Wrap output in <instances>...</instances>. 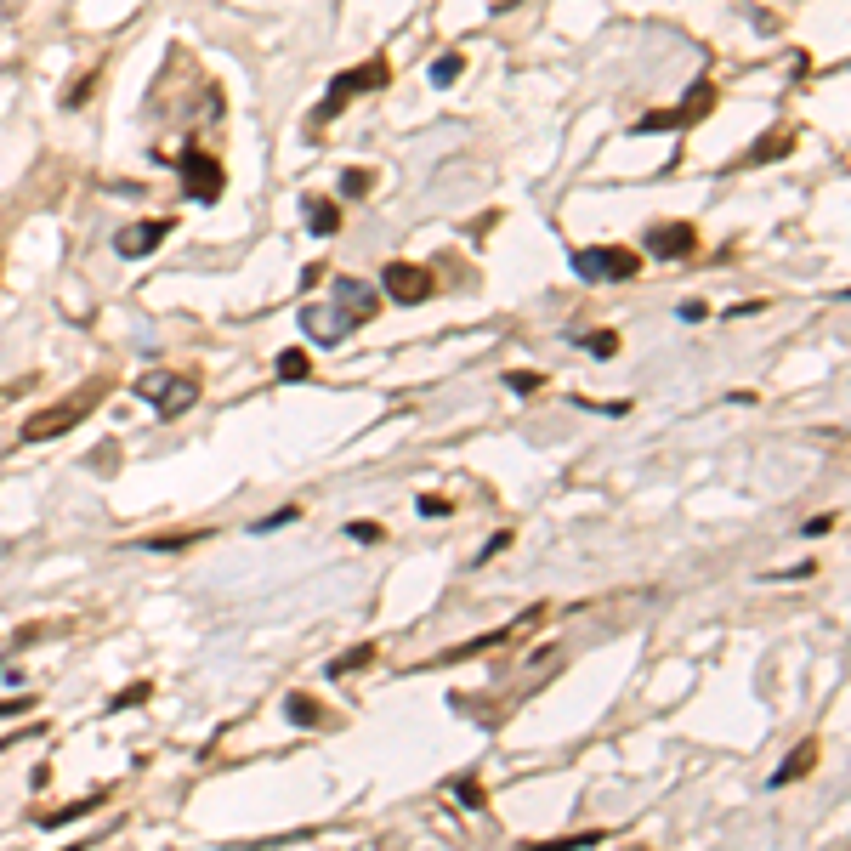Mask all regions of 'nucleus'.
<instances>
[{
	"label": "nucleus",
	"instance_id": "25",
	"mask_svg": "<svg viewBox=\"0 0 851 851\" xmlns=\"http://www.w3.org/2000/svg\"><path fill=\"white\" fill-rule=\"evenodd\" d=\"M454 800H460V806H471V812H477V806H488L483 789H477V778H460V783H454Z\"/></svg>",
	"mask_w": 851,
	"mask_h": 851
},
{
	"label": "nucleus",
	"instance_id": "21",
	"mask_svg": "<svg viewBox=\"0 0 851 851\" xmlns=\"http://www.w3.org/2000/svg\"><path fill=\"white\" fill-rule=\"evenodd\" d=\"M97 80H103V69H86V74H80V80L69 86V97H63V103H69V108H80V103L91 97V91H97Z\"/></svg>",
	"mask_w": 851,
	"mask_h": 851
},
{
	"label": "nucleus",
	"instance_id": "19",
	"mask_svg": "<svg viewBox=\"0 0 851 851\" xmlns=\"http://www.w3.org/2000/svg\"><path fill=\"white\" fill-rule=\"evenodd\" d=\"M307 369H313L307 364V352H296V347L278 352V381H307Z\"/></svg>",
	"mask_w": 851,
	"mask_h": 851
},
{
	"label": "nucleus",
	"instance_id": "11",
	"mask_svg": "<svg viewBox=\"0 0 851 851\" xmlns=\"http://www.w3.org/2000/svg\"><path fill=\"white\" fill-rule=\"evenodd\" d=\"M330 296L341 301V307H347V313L358 318V324H369V318H375V307H381V301H375V284H369V278H335V284H330Z\"/></svg>",
	"mask_w": 851,
	"mask_h": 851
},
{
	"label": "nucleus",
	"instance_id": "5",
	"mask_svg": "<svg viewBox=\"0 0 851 851\" xmlns=\"http://www.w3.org/2000/svg\"><path fill=\"white\" fill-rule=\"evenodd\" d=\"M386 74H392V69H386V57H369V63L347 69L330 91H324V103L313 108V131H318L324 120H335V114H341V108H347L352 97H358V91H381V86H386Z\"/></svg>",
	"mask_w": 851,
	"mask_h": 851
},
{
	"label": "nucleus",
	"instance_id": "13",
	"mask_svg": "<svg viewBox=\"0 0 851 851\" xmlns=\"http://www.w3.org/2000/svg\"><path fill=\"white\" fill-rule=\"evenodd\" d=\"M817 755H823V749H817V738H806V744H800L795 755H789V761L772 772V789H783V783H800V778H806V772L817 766Z\"/></svg>",
	"mask_w": 851,
	"mask_h": 851
},
{
	"label": "nucleus",
	"instance_id": "30",
	"mask_svg": "<svg viewBox=\"0 0 851 851\" xmlns=\"http://www.w3.org/2000/svg\"><path fill=\"white\" fill-rule=\"evenodd\" d=\"M829 528H834V517H812V522H806V528H800V534H806V539H823V534H829Z\"/></svg>",
	"mask_w": 851,
	"mask_h": 851
},
{
	"label": "nucleus",
	"instance_id": "17",
	"mask_svg": "<svg viewBox=\"0 0 851 851\" xmlns=\"http://www.w3.org/2000/svg\"><path fill=\"white\" fill-rule=\"evenodd\" d=\"M375 659H381V647L364 642V647H352V653H341L335 664H324V670H330V676H352V670H364V664H375Z\"/></svg>",
	"mask_w": 851,
	"mask_h": 851
},
{
	"label": "nucleus",
	"instance_id": "8",
	"mask_svg": "<svg viewBox=\"0 0 851 851\" xmlns=\"http://www.w3.org/2000/svg\"><path fill=\"white\" fill-rule=\"evenodd\" d=\"M182 188H188L199 205H216L222 188H227V176H222V165H216L210 154H182Z\"/></svg>",
	"mask_w": 851,
	"mask_h": 851
},
{
	"label": "nucleus",
	"instance_id": "15",
	"mask_svg": "<svg viewBox=\"0 0 851 851\" xmlns=\"http://www.w3.org/2000/svg\"><path fill=\"white\" fill-rule=\"evenodd\" d=\"M103 800H108V789H91V795H80V800H69V806H57V812H46V817H40V829H63V823H74V817L97 812Z\"/></svg>",
	"mask_w": 851,
	"mask_h": 851
},
{
	"label": "nucleus",
	"instance_id": "22",
	"mask_svg": "<svg viewBox=\"0 0 851 851\" xmlns=\"http://www.w3.org/2000/svg\"><path fill=\"white\" fill-rule=\"evenodd\" d=\"M505 386L528 398V392H539V386H545V375H539V369H511V375H505Z\"/></svg>",
	"mask_w": 851,
	"mask_h": 851
},
{
	"label": "nucleus",
	"instance_id": "2",
	"mask_svg": "<svg viewBox=\"0 0 851 851\" xmlns=\"http://www.w3.org/2000/svg\"><path fill=\"white\" fill-rule=\"evenodd\" d=\"M137 398L148 403L159 420H176V415H188L193 403H199V375H171V369H154V375H142V381H137Z\"/></svg>",
	"mask_w": 851,
	"mask_h": 851
},
{
	"label": "nucleus",
	"instance_id": "6",
	"mask_svg": "<svg viewBox=\"0 0 851 851\" xmlns=\"http://www.w3.org/2000/svg\"><path fill=\"white\" fill-rule=\"evenodd\" d=\"M381 290H386V301H398V307H420V301L432 296V273L415 267V261H386Z\"/></svg>",
	"mask_w": 851,
	"mask_h": 851
},
{
	"label": "nucleus",
	"instance_id": "18",
	"mask_svg": "<svg viewBox=\"0 0 851 851\" xmlns=\"http://www.w3.org/2000/svg\"><path fill=\"white\" fill-rule=\"evenodd\" d=\"M460 74H466V57H460V52H443V57L432 63V86H454Z\"/></svg>",
	"mask_w": 851,
	"mask_h": 851
},
{
	"label": "nucleus",
	"instance_id": "26",
	"mask_svg": "<svg viewBox=\"0 0 851 851\" xmlns=\"http://www.w3.org/2000/svg\"><path fill=\"white\" fill-rule=\"evenodd\" d=\"M296 517H301L296 505H284V511H273V517H261V522H256V534H278L284 522H296Z\"/></svg>",
	"mask_w": 851,
	"mask_h": 851
},
{
	"label": "nucleus",
	"instance_id": "10",
	"mask_svg": "<svg viewBox=\"0 0 851 851\" xmlns=\"http://www.w3.org/2000/svg\"><path fill=\"white\" fill-rule=\"evenodd\" d=\"M165 233H171V216H159V222H131V227H120V233H114V250H120V256H148V250H159V244H165Z\"/></svg>",
	"mask_w": 851,
	"mask_h": 851
},
{
	"label": "nucleus",
	"instance_id": "4",
	"mask_svg": "<svg viewBox=\"0 0 851 851\" xmlns=\"http://www.w3.org/2000/svg\"><path fill=\"white\" fill-rule=\"evenodd\" d=\"M710 108H715V86H710V80H698V86L681 97V108H653V114H642V120L630 125V137H653V131H687V125H698Z\"/></svg>",
	"mask_w": 851,
	"mask_h": 851
},
{
	"label": "nucleus",
	"instance_id": "12",
	"mask_svg": "<svg viewBox=\"0 0 851 851\" xmlns=\"http://www.w3.org/2000/svg\"><path fill=\"white\" fill-rule=\"evenodd\" d=\"M789 148H795V125H772V131L744 154V165H772V159H783Z\"/></svg>",
	"mask_w": 851,
	"mask_h": 851
},
{
	"label": "nucleus",
	"instance_id": "27",
	"mask_svg": "<svg viewBox=\"0 0 851 851\" xmlns=\"http://www.w3.org/2000/svg\"><path fill=\"white\" fill-rule=\"evenodd\" d=\"M369 182H375L369 171H347V176H341V193H347V199H358V193H369Z\"/></svg>",
	"mask_w": 851,
	"mask_h": 851
},
{
	"label": "nucleus",
	"instance_id": "29",
	"mask_svg": "<svg viewBox=\"0 0 851 851\" xmlns=\"http://www.w3.org/2000/svg\"><path fill=\"white\" fill-rule=\"evenodd\" d=\"M420 517H449V500H443V494H426V500H420Z\"/></svg>",
	"mask_w": 851,
	"mask_h": 851
},
{
	"label": "nucleus",
	"instance_id": "3",
	"mask_svg": "<svg viewBox=\"0 0 851 851\" xmlns=\"http://www.w3.org/2000/svg\"><path fill=\"white\" fill-rule=\"evenodd\" d=\"M574 273L591 284H630L642 273V256L625 244H591V250H574Z\"/></svg>",
	"mask_w": 851,
	"mask_h": 851
},
{
	"label": "nucleus",
	"instance_id": "20",
	"mask_svg": "<svg viewBox=\"0 0 851 851\" xmlns=\"http://www.w3.org/2000/svg\"><path fill=\"white\" fill-rule=\"evenodd\" d=\"M154 693V687H148V681H131V687H120V693L108 698V710L120 715V710H131V704H142V698Z\"/></svg>",
	"mask_w": 851,
	"mask_h": 851
},
{
	"label": "nucleus",
	"instance_id": "9",
	"mask_svg": "<svg viewBox=\"0 0 851 851\" xmlns=\"http://www.w3.org/2000/svg\"><path fill=\"white\" fill-rule=\"evenodd\" d=\"M693 250H698V227H693V222H659V227H647V256L687 261Z\"/></svg>",
	"mask_w": 851,
	"mask_h": 851
},
{
	"label": "nucleus",
	"instance_id": "7",
	"mask_svg": "<svg viewBox=\"0 0 851 851\" xmlns=\"http://www.w3.org/2000/svg\"><path fill=\"white\" fill-rule=\"evenodd\" d=\"M301 330L313 335L318 347H335V341H347V335L358 330V318L330 296V307H318V301H313V307H301Z\"/></svg>",
	"mask_w": 851,
	"mask_h": 851
},
{
	"label": "nucleus",
	"instance_id": "16",
	"mask_svg": "<svg viewBox=\"0 0 851 851\" xmlns=\"http://www.w3.org/2000/svg\"><path fill=\"white\" fill-rule=\"evenodd\" d=\"M284 721H296V727H324V710H318L313 693H290L284 698Z\"/></svg>",
	"mask_w": 851,
	"mask_h": 851
},
{
	"label": "nucleus",
	"instance_id": "14",
	"mask_svg": "<svg viewBox=\"0 0 851 851\" xmlns=\"http://www.w3.org/2000/svg\"><path fill=\"white\" fill-rule=\"evenodd\" d=\"M307 233H318V239H335L341 233V205L335 199H307Z\"/></svg>",
	"mask_w": 851,
	"mask_h": 851
},
{
	"label": "nucleus",
	"instance_id": "28",
	"mask_svg": "<svg viewBox=\"0 0 851 851\" xmlns=\"http://www.w3.org/2000/svg\"><path fill=\"white\" fill-rule=\"evenodd\" d=\"M35 710V698H0V721H12V715H29Z\"/></svg>",
	"mask_w": 851,
	"mask_h": 851
},
{
	"label": "nucleus",
	"instance_id": "24",
	"mask_svg": "<svg viewBox=\"0 0 851 851\" xmlns=\"http://www.w3.org/2000/svg\"><path fill=\"white\" fill-rule=\"evenodd\" d=\"M585 352H591V358H613V352H619V335H613V330L585 335Z\"/></svg>",
	"mask_w": 851,
	"mask_h": 851
},
{
	"label": "nucleus",
	"instance_id": "1",
	"mask_svg": "<svg viewBox=\"0 0 851 851\" xmlns=\"http://www.w3.org/2000/svg\"><path fill=\"white\" fill-rule=\"evenodd\" d=\"M103 392H108V381H86L74 398H63V403H46V409H35V415L23 420V432H18V443H46V437H63V432H74L80 420L103 403Z\"/></svg>",
	"mask_w": 851,
	"mask_h": 851
},
{
	"label": "nucleus",
	"instance_id": "23",
	"mask_svg": "<svg viewBox=\"0 0 851 851\" xmlns=\"http://www.w3.org/2000/svg\"><path fill=\"white\" fill-rule=\"evenodd\" d=\"M347 534L358 539V545H381L386 528H381V522H369V517H358V522H347Z\"/></svg>",
	"mask_w": 851,
	"mask_h": 851
}]
</instances>
